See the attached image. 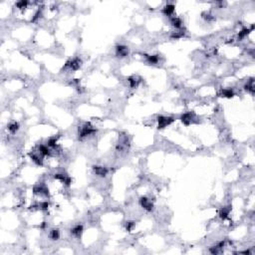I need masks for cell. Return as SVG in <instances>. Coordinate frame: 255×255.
<instances>
[{"label":"cell","mask_w":255,"mask_h":255,"mask_svg":"<svg viewBox=\"0 0 255 255\" xmlns=\"http://www.w3.org/2000/svg\"><path fill=\"white\" fill-rule=\"evenodd\" d=\"M96 133V130L93 129V127H91L90 124H86L85 127H83L81 129L80 133H79V138H85L87 136H91Z\"/></svg>","instance_id":"6da1fadb"},{"label":"cell","mask_w":255,"mask_h":255,"mask_svg":"<svg viewBox=\"0 0 255 255\" xmlns=\"http://www.w3.org/2000/svg\"><path fill=\"white\" fill-rule=\"evenodd\" d=\"M157 121H158V128L160 129H163V128H166V126L170 125L174 122V119L170 118V117L161 116L157 118Z\"/></svg>","instance_id":"7a4b0ae2"},{"label":"cell","mask_w":255,"mask_h":255,"mask_svg":"<svg viewBox=\"0 0 255 255\" xmlns=\"http://www.w3.org/2000/svg\"><path fill=\"white\" fill-rule=\"evenodd\" d=\"M81 64H82V61H81L80 59L75 58V59H73V60H71L70 62H67L65 68L70 67L72 70H78V69L81 67Z\"/></svg>","instance_id":"3957f363"},{"label":"cell","mask_w":255,"mask_h":255,"mask_svg":"<svg viewBox=\"0 0 255 255\" xmlns=\"http://www.w3.org/2000/svg\"><path fill=\"white\" fill-rule=\"evenodd\" d=\"M139 203H141V205L143 206L145 209H147L148 211H152V208H153L152 203L148 200V198H146V197H142L141 200H139Z\"/></svg>","instance_id":"277c9868"},{"label":"cell","mask_w":255,"mask_h":255,"mask_svg":"<svg viewBox=\"0 0 255 255\" xmlns=\"http://www.w3.org/2000/svg\"><path fill=\"white\" fill-rule=\"evenodd\" d=\"M94 171L96 172V175L100 176H106L108 174V170L103 166H94Z\"/></svg>","instance_id":"5b68a950"},{"label":"cell","mask_w":255,"mask_h":255,"mask_svg":"<svg viewBox=\"0 0 255 255\" xmlns=\"http://www.w3.org/2000/svg\"><path fill=\"white\" fill-rule=\"evenodd\" d=\"M129 53V50L126 46H118L117 47V54L120 55L121 57H125Z\"/></svg>","instance_id":"8992f818"},{"label":"cell","mask_w":255,"mask_h":255,"mask_svg":"<svg viewBox=\"0 0 255 255\" xmlns=\"http://www.w3.org/2000/svg\"><path fill=\"white\" fill-rule=\"evenodd\" d=\"M82 231H83V226L80 225V224H78V225H76L74 228L72 229L71 233L73 234V235L77 236V237H80L81 234H82Z\"/></svg>","instance_id":"52a82bcc"},{"label":"cell","mask_w":255,"mask_h":255,"mask_svg":"<svg viewBox=\"0 0 255 255\" xmlns=\"http://www.w3.org/2000/svg\"><path fill=\"white\" fill-rule=\"evenodd\" d=\"M174 12H175V6L171 4L166 5V7H165V9H163V13L166 14V15H167V16H170Z\"/></svg>","instance_id":"ba28073f"},{"label":"cell","mask_w":255,"mask_h":255,"mask_svg":"<svg viewBox=\"0 0 255 255\" xmlns=\"http://www.w3.org/2000/svg\"><path fill=\"white\" fill-rule=\"evenodd\" d=\"M191 119H193L191 114H184V115H182V117H181V122H182L184 124H185V125H188V124L191 122Z\"/></svg>","instance_id":"9c48e42d"},{"label":"cell","mask_w":255,"mask_h":255,"mask_svg":"<svg viewBox=\"0 0 255 255\" xmlns=\"http://www.w3.org/2000/svg\"><path fill=\"white\" fill-rule=\"evenodd\" d=\"M39 151H40L41 155L43 156H49L50 155V150L48 148V146H40L39 147Z\"/></svg>","instance_id":"30bf717a"},{"label":"cell","mask_w":255,"mask_h":255,"mask_svg":"<svg viewBox=\"0 0 255 255\" xmlns=\"http://www.w3.org/2000/svg\"><path fill=\"white\" fill-rule=\"evenodd\" d=\"M147 59H148V62L151 64H156L158 61V56L157 55H152V56H148L147 55Z\"/></svg>","instance_id":"8fae6325"},{"label":"cell","mask_w":255,"mask_h":255,"mask_svg":"<svg viewBox=\"0 0 255 255\" xmlns=\"http://www.w3.org/2000/svg\"><path fill=\"white\" fill-rule=\"evenodd\" d=\"M18 129H19V125H18L17 123H13V124H10L8 127V130L12 133V134H15L16 132L18 131Z\"/></svg>","instance_id":"7c38bea8"},{"label":"cell","mask_w":255,"mask_h":255,"mask_svg":"<svg viewBox=\"0 0 255 255\" xmlns=\"http://www.w3.org/2000/svg\"><path fill=\"white\" fill-rule=\"evenodd\" d=\"M171 24L175 28H180L181 27V21H180V19H179V18H172L171 19Z\"/></svg>","instance_id":"4fadbf2b"},{"label":"cell","mask_w":255,"mask_h":255,"mask_svg":"<svg viewBox=\"0 0 255 255\" xmlns=\"http://www.w3.org/2000/svg\"><path fill=\"white\" fill-rule=\"evenodd\" d=\"M222 95H223L224 97H226V98H231V97H233V95H234V93H233L232 90H224L223 92H222Z\"/></svg>","instance_id":"5bb4252c"},{"label":"cell","mask_w":255,"mask_h":255,"mask_svg":"<svg viewBox=\"0 0 255 255\" xmlns=\"http://www.w3.org/2000/svg\"><path fill=\"white\" fill-rule=\"evenodd\" d=\"M59 236H60V234H59L58 230H52V231H51V233H50V237L52 238V239H54V240L58 239Z\"/></svg>","instance_id":"9a60e30c"},{"label":"cell","mask_w":255,"mask_h":255,"mask_svg":"<svg viewBox=\"0 0 255 255\" xmlns=\"http://www.w3.org/2000/svg\"><path fill=\"white\" fill-rule=\"evenodd\" d=\"M56 142H57V138L54 137V138H52V139H50L49 141H48L47 146H48V147H51V148H54V147L56 146Z\"/></svg>","instance_id":"2e32d148"},{"label":"cell","mask_w":255,"mask_h":255,"mask_svg":"<svg viewBox=\"0 0 255 255\" xmlns=\"http://www.w3.org/2000/svg\"><path fill=\"white\" fill-rule=\"evenodd\" d=\"M128 81H129V83H130V85L132 88H134V87L138 86V82H139V81H137L134 78H129Z\"/></svg>","instance_id":"e0dca14e"},{"label":"cell","mask_w":255,"mask_h":255,"mask_svg":"<svg viewBox=\"0 0 255 255\" xmlns=\"http://www.w3.org/2000/svg\"><path fill=\"white\" fill-rule=\"evenodd\" d=\"M228 212H229L228 209L223 208L222 210L220 211V217H221V218H223V219H225V218L227 217V215H228Z\"/></svg>","instance_id":"ac0fdd59"},{"label":"cell","mask_w":255,"mask_h":255,"mask_svg":"<svg viewBox=\"0 0 255 255\" xmlns=\"http://www.w3.org/2000/svg\"><path fill=\"white\" fill-rule=\"evenodd\" d=\"M248 33H249V30H248V29H243L241 32H239L238 38H239V39H242V38H244Z\"/></svg>","instance_id":"d6986e66"},{"label":"cell","mask_w":255,"mask_h":255,"mask_svg":"<svg viewBox=\"0 0 255 255\" xmlns=\"http://www.w3.org/2000/svg\"><path fill=\"white\" fill-rule=\"evenodd\" d=\"M245 87H246V90H250L251 92L253 93V88H254V85H253V80L251 79L250 82H249V83H248V84H247Z\"/></svg>","instance_id":"ffe728a7"},{"label":"cell","mask_w":255,"mask_h":255,"mask_svg":"<svg viewBox=\"0 0 255 255\" xmlns=\"http://www.w3.org/2000/svg\"><path fill=\"white\" fill-rule=\"evenodd\" d=\"M181 36H184V33H179V32H176V33H174V34L171 35V38H175V39H177V38L181 37Z\"/></svg>","instance_id":"44dd1931"},{"label":"cell","mask_w":255,"mask_h":255,"mask_svg":"<svg viewBox=\"0 0 255 255\" xmlns=\"http://www.w3.org/2000/svg\"><path fill=\"white\" fill-rule=\"evenodd\" d=\"M26 5H27L26 1H21V2H18L17 3V6L19 7V8H24Z\"/></svg>","instance_id":"7402d4cb"},{"label":"cell","mask_w":255,"mask_h":255,"mask_svg":"<svg viewBox=\"0 0 255 255\" xmlns=\"http://www.w3.org/2000/svg\"><path fill=\"white\" fill-rule=\"evenodd\" d=\"M133 226H134V223H133V222H129V223L127 224V229H128V230L130 231Z\"/></svg>","instance_id":"603a6c76"}]
</instances>
